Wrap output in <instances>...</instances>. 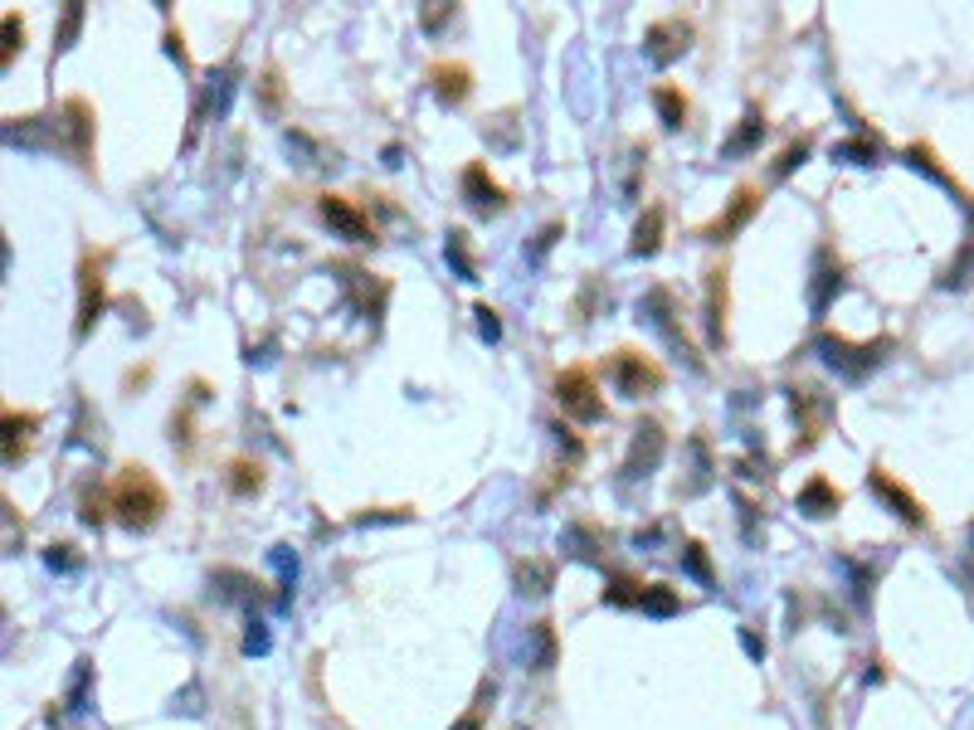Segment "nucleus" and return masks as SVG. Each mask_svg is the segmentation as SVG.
I'll return each instance as SVG.
<instances>
[{"label":"nucleus","mask_w":974,"mask_h":730,"mask_svg":"<svg viewBox=\"0 0 974 730\" xmlns=\"http://www.w3.org/2000/svg\"><path fill=\"white\" fill-rule=\"evenodd\" d=\"M906 161H911L916 171H926L931 181H940V185H945V190H950V195H955V200H960V205H965V210H970V215H974L970 190H965V185H960V181H955V176H950V171H945V166H940V161H936V151H931V146H926V142H911V146H906Z\"/></svg>","instance_id":"6ab92c4d"},{"label":"nucleus","mask_w":974,"mask_h":730,"mask_svg":"<svg viewBox=\"0 0 974 730\" xmlns=\"http://www.w3.org/2000/svg\"><path fill=\"white\" fill-rule=\"evenodd\" d=\"M638 609H643V614H653V619H668V614H677V609H682V599H677L673 584H648Z\"/></svg>","instance_id":"a878e982"},{"label":"nucleus","mask_w":974,"mask_h":730,"mask_svg":"<svg viewBox=\"0 0 974 730\" xmlns=\"http://www.w3.org/2000/svg\"><path fill=\"white\" fill-rule=\"evenodd\" d=\"M444 254H449V263L458 268V278H478V263H473V254H468V234L463 229H449V244H444Z\"/></svg>","instance_id":"bb28decb"},{"label":"nucleus","mask_w":974,"mask_h":730,"mask_svg":"<svg viewBox=\"0 0 974 730\" xmlns=\"http://www.w3.org/2000/svg\"><path fill=\"white\" fill-rule=\"evenodd\" d=\"M789 395H794V419H799V434H804L799 438V448H814L819 434H824L828 414H833V400H828L824 390H809V385H804V390L794 385Z\"/></svg>","instance_id":"ddd939ff"},{"label":"nucleus","mask_w":974,"mask_h":730,"mask_svg":"<svg viewBox=\"0 0 974 730\" xmlns=\"http://www.w3.org/2000/svg\"><path fill=\"white\" fill-rule=\"evenodd\" d=\"M473 317H478V331H483L487 341H497V336H502V322H497V312H492L487 302H478V307H473Z\"/></svg>","instance_id":"c9c22d12"},{"label":"nucleus","mask_w":974,"mask_h":730,"mask_svg":"<svg viewBox=\"0 0 974 730\" xmlns=\"http://www.w3.org/2000/svg\"><path fill=\"white\" fill-rule=\"evenodd\" d=\"M0 424H5V468H15V463H25V458H30V438H35V429H39V414H35V409H15V404H5Z\"/></svg>","instance_id":"dca6fc26"},{"label":"nucleus","mask_w":974,"mask_h":730,"mask_svg":"<svg viewBox=\"0 0 974 730\" xmlns=\"http://www.w3.org/2000/svg\"><path fill=\"white\" fill-rule=\"evenodd\" d=\"M819 351H824V361L833 365V370H843L848 380H862L867 370H877V361H882V356L892 351V336L853 346L848 336H833V331H824V336H819Z\"/></svg>","instance_id":"39448f33"},{"label":"nucleus","mask_w":974,"mask_h":730,"mask_svg":"<svg viewBox=\"0 0 974 730\" xmlns=\"http://www.w3.org/2000/svg\"><path fill=\"white\" fill-rule=\"evenodd\" d=\"M692 49V20H682V15H668V20H653L648 25V35H643V54L653 59V64H673Z\"/></svg>","instance_id":"9d476101"},{"label":"nucleus","mask_w":974,"mask_h":730,"mask_svg":"<svg viewBox=\"0 0 974 730\" xmlns=\"http://www.w3.org/2000/svg\"><path fill=\"white\" fill-rule=\"evenodd\" d=\"M663 229H668V210L663 205H648L634 224V239H629V254L634 258H648L663 249Z\"/></svg>","instance_id":"412c9836"},{"label":"nucleus","mask_w":974,"mask_h":730,"mask_svg":"<svg viewBox=\"0 0 974 730\" xmlns=\"http://www.w3.org/2000/svg\"><path fill=\"white\" fill-rule=\"evenodd\" d=\"M653 108H658V117H663V127H682L687 122V93L677 88V83H658L653 88Z\"/></svg>","instance_id":"393cba45"},{"label":"nucleus","mask_w":974,"mask_h":730,"mask_svg":"<svg viewBox=\"0 0 974 730\" xmlns=\"http://www.w3.org/2000/svg\"><path fill=\"white\" fill-rule=\"evenodd\" d=\"M804 156H809V137H799V142H789L785 151L775 156V166H770V176H775V181H785V176H789V171H794V166H804Z\"/></svg>","instance_id":"7c9ffc66"},{"label":"nucleus","mask_w":974,"mask_h":730,"mask_svg":"<svg viewBox=\"0 0 974 730\" xmlns=\"http://www.w3.org/2000/svg\"><path fill=\"white\" fill-rule=\"evenodd\" d=\"M108 497H113L117 521H122L127 531H151V526L166 516V487H161L156 473L142 468V463H127V468L113 477Z\"/></svg>","instance_id":"f257e3e1"},{"label":"nucleus","mask_w":974,"mask_h":730,"mask_svg":"<svg viewBox=\"0 0 974 730\" xmlns=\"http://www.w3.org/2000/svg\"><path fill=\"white\" fill-rule=\"evenodd\" d=\"M794 507L804 511V516H833V511L843 507V492L828 482L824 473H814L804 487H799V497H794Z\"/></svg>","instance_id":"aec40b11"},{"label":"nucleus","mask_w":974,"mask_h":730,"mask_svg":"<svg viewBox=\"0 0 974 730\" xmlns=\"http://www.w3.org/2000/svg\"><path fill=\"white\" fill-rule=\"evenodd\" d=\"M463 200H468L478 215H502L512 195H507V185L487 171V161H468V166H463Z\"/></svg>","instance_id":"9b49d317"},{"label":"nucleus","mask_w":974,"mask_h":730,"mask_svg":"<svg viewBox=\"0 0 974 730\" xmlns=\"http://www.w3.org/2000/svg\"><path fill=\"white\" fill-rule=\"evenodd\" d=\"M843 292V263L833 249H819V263H814V288H809V307H814V317H824L828 302Z\"/></svg>","instance_id":"f3484780"},{"label":"nucleus","mask_w":974,"mask_h":730,"mask_svg":"<svg viewBox=\"0 0 974 730\" xmlns=\"http://www.w3.org/2000/svg\"><path fill=\"white\" fill-rule=\"evenodd\" d=\"M867 487H872V492L887 502V511H892L897 521H906V526H916V531H921V526L931 521V516H926V507H921V502H916V497H911V492H906V487H901V482L887 473V468H872V473H867Z\"/></svg>","instance_id":"f8f14e48"},{"label":"nucleus","mask_w":974,"mask_h":730,"mask_svg":"<svg viewBox=\"0 0 974 730\" xmlns=\"http://www.w3.org/2000/svg\"><path fill=\"white\" fill-rule=\"evenodd\" d=\"M244 653H268V623L254 619L249 633H244Z\"/></svg>","instance_id":"e433bc0d"},{"label":"nucleus","mask_w":974,"mask_h":730,"mask_svg":"<svg viewBox=\"0 0 974 730\" xmlns=\"http://www.w3.org/2000/svg\"><path fill=\"white\" fill-rule=\"evenodd\" d=\"M760 200H765V195H760V185H736V190H731V200H726V210H721V215L702 229V239H707V244H731L750 219L760 215Z\"/></svg>","instance_id":"423d86ee"},{"label":"nucleus","mask_w":974,"mask_h":730,"mask_svg":"<svg viewBox=\"0 0 974 730\" xmlns=\"http://www.w3.org/2000/svg\"><path fill=\"white\" fill-rule=\"evenodd\" d=\"M15 49H25V20H20V10H5V69L15 64Z\"/></svg>","instance_id":"2f4dec72"},{"label":"nucleus","mask_w":974,"mask_h":730,"mask_svg":"<svg viewBox=\"0 0 974 730\" xmlns=\"http://www.w3.org/2000/svg\"><path fill=\"white\" fill-rule=\"evenodd\" d=\"M604 370H609L614 390H619V395H629V400L658 395V390L668 385L663 365L653 361V356H643V351H634V346H619V351H614V356L604 361Z\"/></svg>","instance_id":"7ed1b4c3"},{"label":"nucleus","mask_w":974,"mask_h":730,"mask_svg":"<svg viewBox=\"0 0 974 730\" xmlns=\"http://www.w3.org/2000/svg\"><path fill=\"white\" fill-rule=\"evenodd\" d=\"M444 15H453V5H429L419 20H424V30H439V25H444Z\"/></svg>","instance_id":"58836bf2"},{"label":"nucleus","mask_w":974,"mask_h":730,"mask_svg":"<svg viewBox=\"0 0 974 730\" xmlns=\"http://www.w3.org/2000/svg\"><path fill=\"white\" fill-rule=\"evenodd\" d=\"M643 312H648V322L668 336V346H673L677 356H687V361L697 365V370H707L702 365V356H697V346H692V336H687V327H677V307H673V292L668 288H653L648 297H643Z\"/></svg>","instance_id":"6e6552de"},{"label":"nucleus","mask_w":974,"mask_h":730,"mask_svg":"<svg viewBox=\"0 0 974 730\" xmlns=\"http://www.w3.org/2000/svg\"><path fill=\"white\" fill-rule=\"evenodd\" d=\"M517 589L522 594H546L551 584H556V565L551 560H536V555H526V560H517Z\"/></svg>","instance_id":"b1692460"},{"label":"nucleus","mask_w":974,"mask_h":730,"mask_svg":"<svg viewBox=\"0 0 974 730\" xmlns=\"http://www.w3.org/2000/svg\"><path fill=\"white\" fill-rule=\"evenodd\" d=\"M663 448H668L663 424H658V419H643V424L634 429V443H629V463H624V473H629V477H648L653 468H658Z\"/></svg>","instance_id":"4468645a"},{"label":"nucleus","mask_w":974,"mask_h":730,"mask_svg":"<svg viewBox=\"0 0 974 730\" xmlns=\"http://www.w3.org/2000/svg\"><path fill=\"white\" fill-rule=\"evenodd\" d=\"M317 210H322V219L337 229L341 239H351V244H375V224H371V215L356 205V200H346V195H322L317 200Z\"/></svg>","instance_id":"1a4fd4ad"},{"label":"nucleus","mask_w":974,"mask_h":730,"mask_svg":"<svg viewBox=\"0 0 974 730\" xmlns=\"http://www.w3.org/2000/svg\"><path fill=\"white\" fill-rule=\"evenodd\" d=\"M682 565H687L702 584H716V570H712V560H707V546H702V541H687V546H682Z\"/></svg>","instance_id":"cd10ccee"},{"label":"nucleus","mask_w":974,"mask_h":730,"mask_svg":"<svg viewBox=\"0 0 974 730\" xmlns=\"http://www.w3.org/2000/svg\"><path fill=\"white\" fill-rule=\"evenodd\" d=\"M166 54H171L176 64H186V39H181V30H176V25L166 30Z\"/></svg>","instance_id":"4c0bfd02"},{"label":"nucleus","mask_w":974,"mask_h":730,"mask_svg":"<svg viewBox=\"0 0 974 730\" xmlns=\"http://www.w3.org/2000/svg\"><path fill=\"white\" fill-rule=\"evenodd\" d=\"M726 263H712L707 268V331H712V341L716 346H726V307H731V297H726Z\"/></svg>","instance_id":"a211bd4d"},{"label":"nucleus","mask_w":974,"mask_h":730,"mask_svg":"<svg viewBox=\"0 0 974 730\" xmlns=\"http://www.w3.org/2000/svg\"><path fill=\"white\" fill-rule=\"evenodd\" d=\"M643 589H648V584L629 580V575H614L609 589H604V604H643Z\"/></svg>","instance_id":"c85d7f7f"},{"label":"nucleus","mask_w":974,"mask_h":730,"mask_svg":"<svg viewBox=\"0 0 974 730\" xmlns=\"http://www.w3.org/2000/svg\"><path fill=\"white\" fill-rule=\"evenodd\" d=\"M429 88L444 108H458L473 93V69L458 64V59H439V64H429Z\"/></svg>","instance_id":"2eb2a0df"},{"label":"nucleus","mask_w":974,"mask_h":730,"mask_svg":"<svg viewBox=\"0 0 974 730\" xmlns=\"http://www.w3.org/2000/svg\"><path fill=\"white\" fill-rule=\"evenodd\" d=\"M225 487L234 492V497H254V492L263 487V463L259 458H229Z\"/></svg>","instance_id":"5701e85b"},{"label":"nucleus","mask_w":974,"mask_h":730,"mask_svg":"<svg viewBox=\"0 0 974 730\" xmlns=\"http://www.w3.org/2000/svg\"><path fill=\"white\" fill-rule=\"evenodd\" d=\"M103 312H108V249H83L78 254V317H74L78 341L98 327Z\"/></svg>","instance_id":"f03ea898"},{"label":"nucleus","mask_w":974,"mask_h":730,"mask_svg":"<svg viewBox=\"0 0 974 730\" xmlns=\"http://www.w3.org/2000/svg\"><path fill=\"white\" fill-rule=\"evenodd\" d=\"M93 132H98V117L88 108V98H64V108H59V146H69L83 166H93Z\"/></svg>","instance_id":"0eeeda50"},{"label":"nucleus","mask_w":974,"mask_h":730,"mask_svg":"<svg viewBox=\"0 0 974 730\" xmlns=\"http://www.w3.org/2000/svg\"><path fill=\"white\" fill-rule=\"evenodd\" d=\"M78 25H83V5H78V0H74V5H69V10H64V25H59V30H54V54H59V49H69V44H74Z\"/></svg>","instance_id":"72a5a7b5"},{"label":"nucleus","mask_w":974,"mask_h":730,"mask_svg":"<svg viewBox=\"0 0 974 730\" xmlns=\"http://www.w3.org/2000/svg\"><path fill=\"white\" fill-rule=\"evenodd\" d=\"M259 98H263V108H268V112L283 108V78H278V69H273V64H268V69H263V78H259Z\"/></svg>","instance_id":"473e14b6"},{"label":"nucleus","mask_w":974,"mask_h":730,"mask_svg":"<svg viewBox=\"0 0 974 730\" xmlns=\"http://www.w3.org/2000/svg\"><path fill=\"white\" fill-rule=\"evenodd\" d=\"M556 400H561L565 419H580V424H600L604 419V400L590 365H565L556 375Z\"/></svg>","instance_id":"20e7f679"},{"label":"nucleus","mask_w":974,"mask_h":730,"mask_svg":"<svg viewBox=\"0 0 974 730\" xmlns=\"http://www.w3.org/2000/svg\"><path fill=\"white\" fill-rule=\"evenodd\" d=\"M882 156V142H838L833 146V161H858V166H872Z\"/></svg>","instance_id":"c756f323"},{"label":"nucleus","mask_w":974,"mask_h":730,"mask_svg":"<svg viewBox=\"0 0 974 730\" xmlns=\"http://www.w3.org/2000/svg\"><path fill=\"white\" fill-rule=\"evenodd\" d=\"M765 132H770V122H765V112L760 108H746V117H741V127H736V137L721 146V156H746V151H755V146L765 142Z\"/></svg>","instance_id":"4be33fe9"},{"label":"nucleus","mask_w":974,"mask_h":730,"mask_svg":"<svg viewBox=\"0 0 974 730\" xmlns=\"http://www.w3.org/2000/svg\"><path fill=\"white\" fill-rule=\"evenodd\" d=\"M741 638H746V653L750 657H765V638H755L750 628H741Z\"/></svg>","instance_id":"ea45409f"},{"label":"nucleus","mask_w":974,"mask_h":730,"mask_svg":"<svg viewBox=\"0 0 974 730\" xmlns=\"http://www.w3.org/2000/svg\"><path fill=\"white\" fill-rule=\"evenodd\" d=\"M453 730H483V716H478V711H468V716H463Z\"/></svg>","instance_id":"a19ab883"},{"label":"nucleus","mask_w":974,"mask_h":730,"mask_svg":"<svg viewBox=\"0 0 974 730\" xmlns=\"http://www.w3.org/2000/svg\"><path fill=\"white\" fill-rule=\"evenodd\" d=\"M44 560H49V570H78V565H83V555H78L69 541H54V546L44 550Z\"/></svg>","instance_id":"f704fd0d"}]
</instances>
